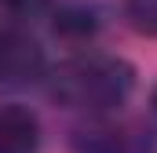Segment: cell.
Returning a JSON list of instances; mask_svg holds the SVG:
<instances>
[{
	"label": "cell",
	"instance_id": "obj_1",
	"mask_svg": "<svg viewBox=\"0 0 157 153\" xmlns=\"http://www.w3.org/2000/svg\"><path fill=\"white\" fill-rule=\"evenodd\" d=\"M135 91V66L121 55L88 51L70 62H62L51 76V95L80 113L106 117L121 110Z\"/></svg>",
	"mask_w": 157,
	"mask_h": 153
},
{
	"label": "cell",
	"instance_id": "obj_2",
	"mask_svg": "<svg viewBox=\"0 0 157 153\" xmlns=\"http://www.w3.org/2000/svg\"><path fill=\"white\" fill-rule=\"evenodd\" d=\"M48 69V55L26 26L0 22V88H29Z\"/></svg>",
	"mask_w": 157,
	"mask_h": 153
},
{
	"label": "cell",
	"instance_id": "obj_3",
	"mask_svg": "<svg viewBox=\"0 0 157 153\" xmlns=\"http://www.w3.org/2000/svg\"><path fill=\"white\" fill-rule=\"evenodd\" d=\"M40 120L26 106H0V153H37Z\"/></svg>",
	"mask_w": 157,
	"mask_h": 153
},
{
	"label": "cell",
	"instance_id": "obj_4",
	"mask_svg": "<svg viewBox=\"0 0 157 153\" xmlns=\"http://www.w3.org/2000/svg\"><path fill=\"white\" fill-rule=\"evenodd\" d=\"M73 150L77 153H139V142L124 128L106 124V120L95 117L88 128H80L73 135Z\"/></svg>",
	"mask_w": 157,
	"mask_h": 153
},
{
	"label": "cell",
	"instance_id": "obj_5",
	"mask_svg": "<svg viewBox=\"0 0 157 153\" xmlns=\"http://www.w3.org/2000/svg\"><path fill=\"white\" fill-rule=\"evenodd\" d=\"M99 11L91 4H62L59 11H51V29L55 37L66 40V44H88V40L99 33Z\"/></svg>",
	"mask_w": 157,
	"mask_h": 153
},
{
	"label": "cell",
	"instance_id": "obj_6",
	"mask_svg": "<svg viewBox=\"0 0 157 153\" xmlns=\"http://www.w3.org/2000/svg\"><path fill=\"white\" fill-rule=\"evenodd\" d=\"M0 15L7 26H26L51 15V0H0Z\"/></svg>",
	"mask_w": 157,
	"mask_h": 153
},
{
	"label": "cell",
	"instance_id": "obj_7",
	"mask_svg": "<svg viewBox=\"0 0 157 153\" xmlns=\"http://www.w3.org/2000/svg\"><path fill=\"white\" fill-rule=\"evenodd\" d=\"M124 18L135 33L157 37V0H124Z\"/></svg>",
	"mask_w": 157,
	"mask_h": 153
},
{
	"label": "cell",
	"instance_id": "obj_8",
	"mask_svg": "<svg viewBox=\"0 0 157 153\" xmlns=\"http://www.w3.org/2000/svg\"><path fill=\"white\" fill-rule=\"evenodd\" d=\"M150 106H154V117H157V88H154V95H150Z\"/></svg>",
	"mask_w": 157,
	"mask_h": 153
}]
</instances>
